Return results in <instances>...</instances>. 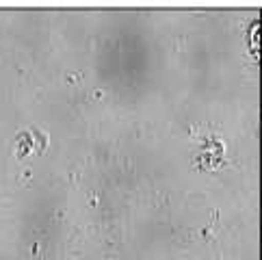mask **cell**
Here are the masks:
<instances>
[]
</instances>
